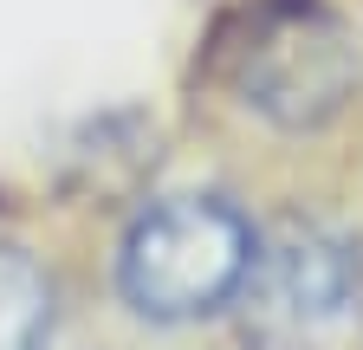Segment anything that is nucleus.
Segmentation results:
<instances>
[{"instance_id": "obj_1", "label": "nucleus", "mask_w": 363, "mask_h": 350, "mask_svg": "<svg viewBox=\"0 0 363 350\" xmlns=\"http://www.w3.org/2000/svg\"><path fill=\"white\" fill-rule=\"evenodd\" d=\"M253 221L220 195H162L130 221L117 286L143 318L182 324L220 312L253 266Z\"/></svg>"}, {"instance_id": "obj_3", "label": "nucleus", "mask_w": 363, "mask_h": 350, "mask_svg": "<svg viewBox=\"0 0 363 350\" xmlns=\"http://www.w3.org/2000/svg\"><path fill=\"white\" fill-rule=\"evenodd\" d=\"M363 78V52L350 26L318 0H272L253 13L247 46L234 52V91L279 130L331 123Z\"/></svg>"}, {"instance_id": "obj_2", "label": "nucleus", "mask_w": 363, "mask_h": 350, "mask_svg": "<svg viewBox=\"0 0 363 350\" xmlns=\"http://www.w3.org/2000/svg\"><path fill=\"white\" fill-rule=\"evenodd\" d=\"M253 350H357L363 344V247L337 227L292 221L253 247L234 292Z\"/></svg>"}, {"instance_id": "obj_4", "label": "nucleus", "mask_w": 363, "mask_h": 350, "mask_svg": "<svg viewBox=\"0 0 363 350\" xmlns=\"http://www.w3.org/2000/svg\"><path fill=\"white\" fill-rule=\"evenodd\" d=\"M52 324V279L20 247H0V350H39Z\"/></svg>"}]
</instances>
